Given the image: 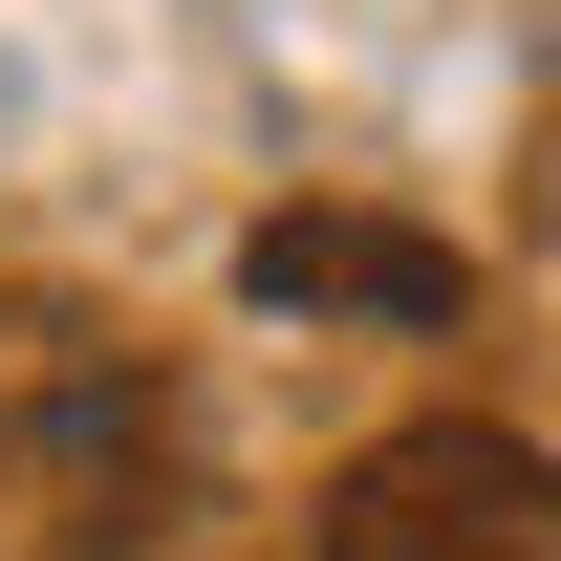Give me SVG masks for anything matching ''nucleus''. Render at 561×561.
Listing matches in <instances>:
<instances>
[{"label":"nucleus","mask_w":561,"mask_h":561,"mask_svg":"<svg viewBox=\"0 0 561 561\" xmlns=\"http://www.w3.org/2000/svg\"><path fill=\"white\" fill-rule=\"evenodd\" d=\"M238 302H280V324H454V238H411V216H260Z\"/></svg>","instance_id":"obj_3"},{"label":"nucleus","mask_w":561,"mask_h":561,"mask_svg":"<svg viewBox=\"0 0 561 561\" xmlns=\"http://www.w3.org/2000/svg\"><path fill=\"white\" fill-rule=\"evenodd\" d=\"M302 561H561V454L496 411H411L302 496Z\"/></svg>","instance_id":"obj_1"},{"label":"nucleus","mask_w":561,"mask_h":561,"mask_svg":"<svg viewBox=\"0 0 561 561\" xmlns=\"http://www.w3.org/2000/svg\"><path fill=\"white\" fill-rule=\"evenodd\" d=\"M0 496H22L66 561H130V540H173V432H151L130 389H66V411L0 432Z\"/></svg>","instance_id":"obj_2"}]
</instances>
